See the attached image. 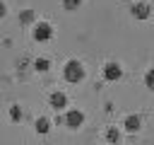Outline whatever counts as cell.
Instances as JSON below:
<instances>
[{"label":"cell","mask_w":154,"mask_h":145,"mask_svg":"<svg viewBox=\"0 0 154 145\" xmlns=\"http://www.w3.org/2000/svg\"><path fill=\"white\" fill-rule=\"evenodd\" d=\"M87 77V68L79 58H67L63 63V80L70 82V85H79L82 80Z\"/></svg>","instance_id":"obj_1"},{"label":"cell","mask_w":154,"mask_h":145,"mask_svg":"<svg viewBox=\"0 0 154 145\" xmlns=\"http://www.w3.org/2000/svg\"><path fill=\"white\" fill-rule=\"evenodd\" d=\"M53 34H55V29H53V24H51L48 19H36V22L31 24V39H34L36 44L51 41Z\"/></svg>","instance_id":"obj_2"},{"label":"cell","mask_w":154,"mask_h":145,"mask_svg":"<svg viewBox=\"0 0 154 145\" xmlns=\"http://www.w3.org/2000/svg\"><path fill=\"white\" fill-rule=\"evenodd\" d=\"M84 121H87V114H84L82 109H77V106H67L65 114H63V123H65L70 130H79V128L84 126Z\"/></svg>","instance_id":"obj_3"},{"label":"cell","mask_w":154,"mask_h":145,"mask_svg":"<svg viewBox=\"0 0 154 145\" xmlns=\"http://www.w3.org/2000/svg\"><path fill=\"white\" fill-rule=\"evenodd\" d=\"M130 14H132L135 19H140V22H147V19L154 14V7H152L149 0H135V2L130 5Z\"/></svg>","instance_id":"obj_4"},{"label":"cell","mask_w":154,"mask_h":145,"mask_svg":"<svg viewBox=\"0 0 154 145\" xmlns=\"http://www.w3.org/2000/svg\"><path fill=\"white\" fill-rule=\"evenodd\" d=\"M101 75H103L106 82H118V80L123 77V65H120L118 60H106V63L101 65Z\"/></svg>","instance_id":"obj_5"},{"label":"cell","mask_w":154,"mask_h":145,"mask_svg":"<svg viewBox=\"0 0 154 145\" xmlns=\"http://www.w3.org/2000/svg\"><path fill=\"white\" fill-rule=\"evenodd\" d=\"M48 106H51L53 111H65V109L70 106V99H67V94H65L63 89H53V92L48 94Z\"/></svg>","instance_id":"obj_6"},{"label":"cell","mask_w":154,"mask_h":145,"mask_svg":"<svg viewBox=\"0 0 154 145\" xmlns=\"http://www.w3.org/2000/svg\"><path fill=\"white\" fill-rule=\"evenodd\" d=\"M120 126H123L125 133H140V130H142V118H140L137 114H128Z\"/></svg>","instance_id":"obj_7"},{"label":"cell","mask_w":154,"mask_h":145,"mask_svg":"<svg viewBox=\"0 0 154 145\" xmlns=\"http://www.w3.org/2000/svg\"><path fill=\"white\" fill-rule=\"evenodd\" d=\"M51 128H53V123H51V118H48V116H38V118L34 121V130H36L38 135L51 133Z\"/></svg>","instance_id":"obj_8"},{"label":"cell","mask_w":154,"mask_h":145,"mask_svg":"<svg viewBox=\"0 0 154 145\" xmlns=\"http://www.w3.org/2000/svg\"><path fill=\"white\" fill-rule=\"evenodd\" d=\"M106 140H108V145H120V128L118 126H108L106 128Z\"/></svg>","instance_id":"obj_9"},{"label":"cell","mask_w":154,"mask_h":145,"mask_svg":"<svg viewBox=\"0 0 154 145\" xmlns=\"http://www.w3.org/2000/svg\"><path fill=\"white\" fill-rule=\"evenodd\" d=\"M34 70H36V72H48V70H51V58L38 56V58L34 60Z\"/></svg>","instance_id":"obj_10"},{"label":"cell","mask_w":154,"mask_h":145,"mask_svg":"<svg viewBox=\"0 0 154 145\" xmlns=\"http://www.w3.org/2000/svg\"><path fill=\"white\" fill-rule=\"evenodd\" d=\"M19 22H22V24H29V27H31V24L36 22V14H34V10H31V7L22 10V12H19Z\"/></svg>","instance_id":"obj_11"},{"label":"cell","mask_w":154,"mask_h":145,"mask_svg":"<svg viewBox=\"0 0 154 145\" xmlns=\"http://www.w3.org/2000/svg\"><path fill=\"white\" fill-rule=\"evenodd\" d=\"M24 118V111H22V106L19 104H10V121H22Z\"/></svg>","instance_id":"obj_12"},{"label":"cell","mask_w":154,"mask_h":145,"mask_svg":"<svg viewBox=\"0 0 154 145\" xmlns=\"http://www.w3.org/2000/svg\"><path fill=\"white\" fill-rule=\"evenodd\" d=\"M79 7H82V0H63V10H67V12H75Z\"/></svg>","instance_id":"obj_13"},{"label":"cell","mask_w":154,"mask_h":145,"mask_svg":"<svg viewBox=\"0 0 154 145\" xmlns=\"http://www.w3.org/2000/svg\"><path fill=\"white\" fill-rule=\"evenodd\" d=\"M144 87L154 92V68H149V70L144 72Z\"/></svg>","instance_id":"obj_14"},{"label":"cell","mask_w":154,"mask_h":145,"mask_svg":"<svg viewBox=\"0 0 154 145\" xmlns=\"http://www.w3.org/2000/svg\"><path fill=\"white\" fill-rule=\"evenodd\" d=\"M5 14H7V5H5V2H2V0H0V19H2V17H5Z\"/></svg>","instance_id":"obj_15"}]
</instances>
